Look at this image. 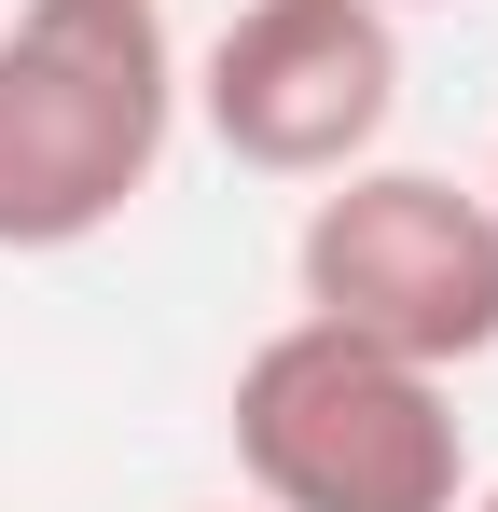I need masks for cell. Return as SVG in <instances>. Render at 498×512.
<instances>
[{"instance_id": "cell-1", "label": "cell", "mask_w": 498, "mask_h": 512, "mask_svg": "<svg viewBox=\"0 0 498 512\" xmlns=\"http://www.w3.org/2000/svg\"><path fill=\"white\" fill-rule=\"evenodd\" d=\"M180 139L166 0H14L0 14V250H83L153 194Z\"/></svg>"}, {"instance_id": "cell-2", "label": "cell", "mask_w": 498, "mask_h": 512, "mask_svg": "<svg viewBox=\"0 0 498 512\" xmlns=\"http://www.w3.org/2000/svg\"><path fill=\"white\" fill-rule=\"evenodd\" d=\"M236 471L263 512H457L471 499V443H457V388L429 360L332 333V319H277L236 360Z\"/></svg>"}, {"instance_id": "cell-3", "label": "cell", "mask_w": 498, "mask_h": 512, "mask_svg": "<svg viewBox=\"0 0 498 512\" xmlns=\"http://www.w3.org/2000/svg\"><path fill=\"white\" fill-rule=\"evenodd\" d=\"M291 277H305V319L429 374L498 346V208L443 167H332L291 236Z\"/></svg>"}, {"instance_id": "cell-4", "label": "cell", "mask_w": 498, "mask_h": 512, "mask_svg": "<svg viewBox=\"0 0 498 512\" xmlns=\"http://www.w3.org/2000/svg\"><path fill=\"white\" fill-rule=\"evenodd\" d=\"M180 97L263 180L374 167V139L402 111V14L388 0H236L208 28V56L180 70Z\"/></svg>"}, {"instance_id": "cell-5", "label": "cell", "mask_w": 498, "mask_h": 512, "mask_svg": "<svg viewBox=\"0 0 498 512\" xmlns=\"http://www.w3.org/2000/svg\"><path fill=\"white\" fill-rule=\"evenodd\" d=\"M457 512H498V485H485V499H457Z\"/></svg>"}, {"instance_id": "cell-6", "label": "cell", "mask_w": 498, "mask_h": 512, "mask_svg": "<svg viewBox=\"0 0 498 512\" xmlns=\"http://www.w3.org/2000/svg\"><path fill=\"white\" fill-rule=\"evenodd\" d=\"M388 14H429V0H388Z\"/></svg>"}, {"instance_id": "cell-7", "label": "cell", "mask_w": 498, "mask_h": 512, "mask_svg": "<svg viewBox=\"0 0 498 512\" xmlns=\"http://www.w3.org/2000/svg\"><path fill=\"white\" fill-rule=\"evenodd\" d=\"M485 208H498V167H485Z\"/></svg>"}]
</instances>
